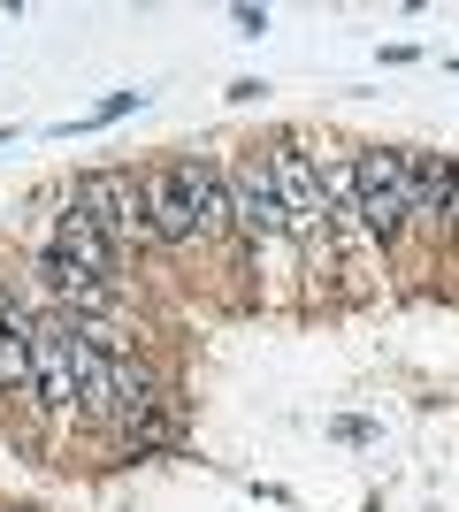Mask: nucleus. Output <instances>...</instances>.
<instances>
[{
    "label": "nucleus",
    "mask_w": 459,
    "mask_h": 512,
    "mask_svg": "<svg viewBox=\"0 0 459 512\" xmlns=\"http://www.w3.org/2000/svg\"><path fill=\"white\" fill-rule=\"evenodd\" d=\"M352 207H360V230L375 237L383 268H406V260H414V214H406V146L352 138Z\"/></svg>",
    "instance_id": "1"
},
{
    "label": "nucleus",
    "mask_w": 459,
    "mask_h": 512,
    "mask_svg": "<svg viewBox=\"0 0 459 512\" xmlns=\"http://www.w3.org/2000/svg\"><path fill=\"white\" fill-rule=\"evenodd\" d=\"M62 192L115 237V253L131 260V268H138V260H161V245H153V214H146V161H85Z\"/></svg>",
    "instance_id": "2"
},
{
    "label": "nucleus",
    "mask_w": 459,
    "mask_h": 512,
    "mask_svg": "<svg viewBox=\"0 0 459 512\" xmlns=\"http://www.w3.org/2000/svg\"><path fill=\"white\" fill-rule=\"evenodd\" d=\"M452 199H459V153L406 146V214H414V260L452 253Z\"/></svg>",
    "instance_id": "3"
},
{
    "label": "nucleus",
    "mask_w": 459,
    "mask_h": 512,
    "mask_svg": "<svg viewBox=\"0 0 459 512\" xmlns=\"http://www.w3.org/2000/svg\"><path fill=\"white\" fill-rule=\"evenodd\" d=\"M176 451H192V383H169V398L131 421H115L100 436V459L108 467H138V459H176Z\"/></svg>",
    "instance_id": "4"
},
{
    "label": "nucleus",
    "mask_w": 459,
    "mask_h": 512,
    "mask_svg": "<svg viewBox=\"0 0 459 512\" xmlns=\"http://www.w3.org/2000/svg\"><path fill=\"white\" fill-rule=\"evenodd\" d=\"M39 245H54L62 260H77V268H85L92 283H108V291H138V268L115 253V237L100 230V222H92L69 192H54V214H46V237H39Z\"/></svg>",
    "instance_id": "5"
},
{
    "label": "nucleus",
    "mask_w": 459,
    "mask_h": 512,
    "mask_svg": "<svg viewBox=\"0 0 459 512\" xmlns=\"http://www.w3.org/2000/svg\"><path fill=\"white\" fill-rule=\"evenodd\" d=\"M146 214H153V245H161V260L207 253V222H199L184 176H176V153H153V161H146Z\"/></svg>",
    "instance_id": "6"
},
{
    "label": "nucleus",
    "mask_w": 459,
    "mask_h": 512,
    "mask_svg": "<svg viewBox=\"0 0 459 512\" xmlns=\"http://www.w3.org/2000/svg\"><path fill=\"white\" fill-rule=\"evenodd\" d=\"M153 92L146 85H123V92H108L100 107H85V115H69V123H54V138H85V130H108V123H123V115H138Z\"/></svg>",
    "instance_id": "7"
},
{
    "label": "nucleus",
    "mask_w": 459,
    "mask_h": 512,
    "mask_svg": "<svg viewBox=\"0 0 459 512\" xmlns=\"http://www.w3.org/2000/svg\"><path fill=\"white\" fill-rule=\"evenodd\" d=\"M329 436H337V444H352V451H375L383 444V421H368V413H329Z\"/></svg>",
    "instance_id": "8"
},
{
    "label": "nucleus",
    "mask_w": 459,
    "mask_h": 512,
    "mask_svg": "<svg viewBox=\"0 0 459 512\" xmlns=\"http://www.w3.org/2000/svg\"><path fill=\"white\" fill-rule=\"evenodd\" d=\"M230 31H238V39H268V8L238 0V8H230Z\"/></svg>",
    "instance_id": "9"
},
{
    "label": "nucleus",
    "mask_w": 459,
    "mask_h": 512,
    "mask_svg": "<svg viewBox=\"0 0 459 512\" xmlns=\"http://www.w3.org/2000/svg\"><path fill=\"white\" fill-rule=\"evenodd\" d=\"M230 100L253 107V100H268V85H261V77H238V85H230Z\"/></svg>",
    "instance_id": "10"
},
{
    "label": "nucleus",
    "mask_w": 459,
    "mask_h": 512,
    "mask_svg": "<svg viewBox=\"0 0 459 512\" xmlns=\"http://www.w3.org/2000/svg\"><path fill=\"white\" fill-rule=\"evenodd\" d=\"M452 260H459V199H452Z\"/></svg>",
    "instance_id": "11"
},
{
    "label": "nucleus",
    "mask_w": 459,
    "mask_h": 512,
    "mask_svg": "<svg viewBox=\"0 0 459 512\" xmlns=\"http://www.w3.org/2000/svg\"><path fill=\"white\" fill-rule=\"evenodd\" d=\"M0 138H16V130H8V123H0Z\"/></svg>",
    "instance_id": "12"
}]
</instances>
